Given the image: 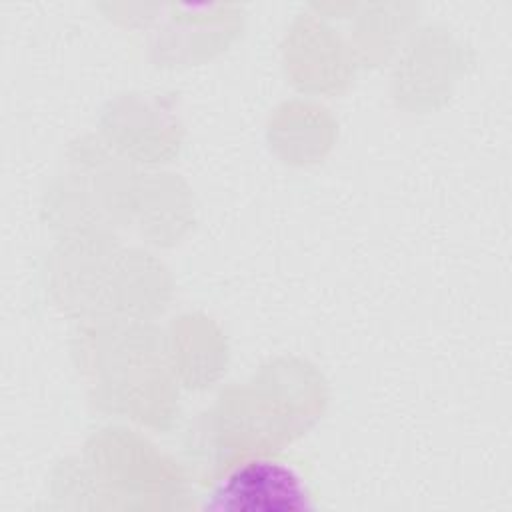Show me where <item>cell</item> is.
I'll list each match as a JSON object with an SVG mask.
<instances>
[{
	"label": "cell",
	"mask_w": 512,
	"mask_h": 512,
	"mask_svg": "<svg viewBox=\"0 0 512 512\" xmlns=\"http://www.w3.org/2000/svg\"><path fill=\"white\" fill-rule=\"evenodd\" d=\"M224 512H298L312 508L300 472L274 458H254L230 470L206 498Z\"/></svg>",
	"instance_id": "obj_1"
}]
</instances>
